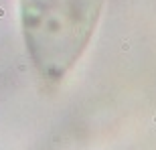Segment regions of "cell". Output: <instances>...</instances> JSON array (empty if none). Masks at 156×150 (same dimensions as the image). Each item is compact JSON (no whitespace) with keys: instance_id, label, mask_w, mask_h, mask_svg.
Here are the masks:
<instances>
[{"instance_id":"6da1fadb","label":"cell","mask_w":156,"mask_h":150,"mask_svg":"<svg viewBox=\"0 0 156 150\" xmlns=\"http://www.w3.org/2000/svg\"><path fill=\"white\" fill-rule=\"evenodd\" d=\"M105 0H18L29 57L47 83H61L87 51Z\"/></svg>"}]
</instances>
